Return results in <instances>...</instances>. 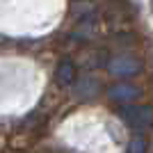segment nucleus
I'll return each mask as SVG.
<instances>
[{
    "mask_svg": "<svg viewBox=\"0 0 153 153\" xmlns=\"http://www.w3.org/2000/svg\"><path fill=\"white\" fill-rule=\"evenodd\" d=\"M55 82L59 87H71L76 82V66H73L71 59H62L57 64V69H55Z\"/></svg>",
    "mask_w": 153,
    "mask_h": 153,
    "instance_id": "nucleus-4",
    "label": "nucleus"
},
{
    "mask_svg": "<svg viewBox=\"0 0 153 153\" xmlns=\"http://www.w3.org/2000/svg\"><path fill=\"white\" fill-rule=\"evenodd\" d=\"M108 71L117 78H130L142 71V62L137 57H130V55H117V57L110 59Z\"/></svg>",
    "mask_w": 153,
    "mask_h": 153,
    "instance_id": "nucleus-2",
    "label": "nucleus"
},
{
    "mask_svg": "<svg viewBox=\"0 0 153 153\" xmlns=\"http://www.w3.org/2000/svg\"><path fill=\"white\" fill-rule=\"evenodd\" d=\"M128 151H146V144L142 142V137H135V142L128 144Z\"/></svg>",
    "mask_w": 153,
    "mask_h": 153,
    "instance_id": "nucleus-6",
    "label": "nucleus"
},
{
    "mask_svg": "<svg viewBox=\"0 0 153 153\" xmlns=\"http://www.w3.org/2000/svg\"><path fill=\"white\" fill-rule=\"evenodd\" d=\"M110 98L112 101H119V103H128V101H135L140 96V89L135 87L133 82H117L110 87Z\"/></svg>",
    "mask_w": 153,
    "mask_h": 153,
    "instance_id": "nucleus-3",
    "label": "nucleus"
},
{
    "mask_svg": "<svg viewBox=\"0 0 153 153\" xmlns=\"http://www.w3.org/2000/svg\"><path fill=\"white\" fill-rule=\"evenodd\" d=\"M119 117L126 126L135 130H144L153 126V108L151 105H123L119 110Z\"/></svg>",
    "mask_w": 153,
    "mask_h": 153,
    "instance_id": "nucleus-1",
    "label": "nucleus"
},
{
    "mask_svg": "<svg viewBox=\"0 0 153 153\" xmlns=\"http://www.w3.org/2000/svg\"><path fill=\"white\" fill-rule=\"evenodd\" d=\"M101 94V82L96 78H82L80 82L76 85V96L82 98V101H91Z\"/></svg>",
    "mask_w": 153,
    "mask_h": 153,
    "instance_id": "nucleus-5",
    "label": "nucleus"
}]
</instances>
